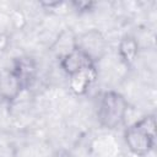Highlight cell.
Listing matches in <instances>:
<instances>
[{
	"instance_id": "cell-1",
	"label": "cell",
	"mask_w": 157,
	"mask_h": 157,
	"mask_svg": "<svg viewBox=\"0 0 157 157\" xmlns=\"http://www.w3.org/2000/svg\"><path fill=\"white\" fill-rule=\"evenodd\" d=\"M124 139L129 150L134 155H147L152 150L156 139L155 115H146L135 124L130 125L124 132Z\"/></svg>"
},
{
	"instance_id": "cell-2",
	"label": "cell",
	"mask_w": 157,
	"mask_h": 157,
	"mask_svg": "<svg viewBox=\"0 0 157 157\" xmlns=\"http://www.w3.org/2000/svg\"><path fill=\"white\" fill-rule=\"evenodd\" d=\"M128 105L129 104L123 94L114 91L103 93L97 110V117L101 125L107 129L118 128L126 117Z\"/></svg>"
},
{
	"instance_id": "cell-3",
	"label": "cell",
	"mask_w": 157,
	"mask_h": 157,
	"mask_svg": "<svg viewBox=\"0 0 157 157\" xmlns=\"http://www.w3.org/2000/svg\"><path fill=\"white\" fill-rule=\"evenodd\" d=\"M75 48L88 56L94 64L105 54L107 40L98 29H90L78 37H75Z\"/></svg>"
},
{
	"instance_id": "cell-4",
	"label": "cell",
	"mask_w": 157,
	"mask_h": 157,
	"mask_svg": "<svg viewBox=\"0 0 157 157\" xmlns=\"http://www.w3.org/2000/svg\"><path fill=\"white\" fill-rule=\"evenodd\" d=\"M23 86L11 69L0 71V97L4 101L13 102L21 93Z\"/></svg>"
},
{
	"instance_id": "cell-5",
	"label": "cell",
	"mask_w": 157,
	"mask_h": 157,
	"mask_svg": "<svg viewBox=\"0 0 157 157\" xmlns=\"http://www.w3.org/2000/svg\"><path fill=\"white\" fill-rule=\"evenodd\" d=\"M96 78H97V70H96L94 65L85 67V69L69 76L70 90L75 94L82 96L88 91V88L96 81Z\"/></svg>"
},
{
	"instance_id": "cell-6",
	"label": "cell",
	"mask_w": 157,
	"mask_h": 157,
	"mask_svg": "<svg viewBox=\"0 0 157 157\" xmlns=\"http://www.w3.org/2000/svg\"><path fill=\"white\" fill-rule=\"evenodd\" d=\"M92 65H94L92 60L76 48L60 58V66L69 76Z\"/></svg>"
},
{
	"instance_id": "cell-7",
	"label": "cell",
	"mask_w": 157,
	"mask_h": 157,
	"mask_svg": "<svg viewBox=\"0 0 157 157\" xmlns=\"http://www.w3.org/2000/svg\"><path fill=\"white\" fill-rule=\"evenodd\" d=\"M16 76L20 78V81L22 82V86L26 87L36 76V64L31 58L27 56H21L17 58L13 61L12 69H11Z\"/></svg>"
},
{
	"instance_id": "cell-8",
	"label": "cell",
	"mask_w": 157,
	"mask_h": 157,
	"mask_svg": "<svg viewBox=\"0 0 157 157\" xmlns=\"http://www.w3.org/2000/svg\"><path fill=\"white\" fill-rule=\"evenodd\" d=\"M118 52L121 61L125 65H131L139 55V43L132 36H124L118 45Z\"/></svg>"
},
{
	"instance_id": "cell-9",
	"label": "cell",
	"mask_w": 157,
	"mask_h": 157,
	"mask_svg": "<svg viewBox=\"0 0 157 157\" xmlns=\"http://www.w3.org/2000/svg\"><path fill=\"white\" fill-rule=\"evenodd\" d=\"M0 157H16V150L11 145L0 146Z\"/></svg>"
},
{
	"instance_id": "cell-10",
	"label": "cell",
	"mask_w": 157,
	"mask_h": 157,
	"mask_svg": "<svg viewBox=\"0 0 157 157\" xmlns=\"http://www.w3.org/2000/svg\"><path fill=\"white\" fill-rule=\"evenodd\" d=\"M71 5L77 11H88L94 4L93 2H87V1H74V2H71Z\"/></svg>"
}]
</instances>
